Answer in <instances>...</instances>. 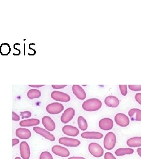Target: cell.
Segmentation results:
<instances>
[{
	"instance_id": "cell-3",
	"label": "cell",
	"mask_w": 141,
	"mask_h": 159,
	"mask_svg": "<svg viewBox=\"0 0 141 159\" xmlns=\"http://www.w3.org/2000/svg\"><path fill=\"white\" fill-rule=\"evenodd\" d=\"M90 153L95 157H101L104 155V149L101 146L96 143H91L88 146Z\"/></svg>"
},
{
	"instance_id": "cell-15",
	"label": "cell",
	"mask_w": 141,
	"mask_h": 159,
	"mask_svg": "<svg viewBox=\"0 0 141 159\" xmlns=\"http://www.w3.org/2000/svg\"><path fill=\"white\" fill-rule=\"evenodd\" d=\"M104 102L106 106L111 108H117L119 105V100L117 97L113 96H107Z\"/></svg>"
},
{
	"instance_id": "cell-33",
	"label": "cell",
	"mask_w": 141,
	"mask_h": 159,
	"mask_svg": "<svg viewBox=\"0 0 141 159\" xmlns=\"http://www.w3.org/2000/svg\"><path fill=\"white\" fill-rule=\"evenodd\" d=\"M52 87L53 89H61L67 87V85H52Z\"/></svg>"
},
{
	"instance_id": "cell-23",
	"label": "cell",
	"mask_w": 141,
	"mask_h": 159,
	"mask_svg": "<svg viewBox=\"0 0 141 159\" xmlns=\"http://www.w3.org/2000/svg\"><path fill=\"white\" fill-rule=\"evenodd\" d=\"M41 95V91L37 89H31L28 91L27 93V97L30 100H33L34 98H40Z\"/></svg>"
},
{
	"instance_id": "cell-37",
	"label": "cell",
	"mask_w": 141,
	"mask_h": 159,
	"mask_svg": "<svg viewBox=\"0 0 141 159\" xmlns=\"http://www.w3.org/2000/svg\"><path fill=\"white\" fill-rule=\"evenodd\" d=\"M137 153L138 154V155L141 157V148H138L137 149Z\"/></svg>"
},
{
	"instance_id": "cell-28",
	"label": "cell",
	"mask_w": 141,
	"mask_h": 159,
	"mask_svg": "<svg viewBox=\"0 0 141 159\" xmlns=\"http://www.w3.org/2000/svg\"><path fill=\"white\" fill-rule=\"evenodd\" d=\"M128 88L133 91H141V85H129Z\"/></svg>"
},
{
	"instance_id": "cell-21",
	"label": "cell",
	"mask_w": 141,
	"mask_h": 159,
	"mask_svg": "<svg viewBox=\"0 0 141 159\" xmlns=\"http://www.w3.org/2000/svg\"><path fill=\"white\" fill-rule=\"evenodd\" d=\"M40 123V120L37 119L25 120L20 122V125L21 127H32L38 125Z\"/></svg>"
},
{
	"instance_id": "cell-29",
	"label": "cell",
	"mask_w": 141,
	"mask_h": 159,
	"mask_svg": "<svg viewBox=\"0 0 141 159\" xmlns=\"http://www.w3.org/2000/svg\"><path fill=\"white\" fill-rule=\"evenodd\" d=\"M20 115L21 116V118L24 119H28L31 116V113L30 111H23V112H21Z\"/></svg>"
},
{
	"instance_id": "cell-30",
	"label": "cell",
	"mask_w": 141,
	"mask_h": 159,
	"mask_svg": "<svg viewBox=\"0 0 141 159\" xmlns=\"http://www.w3.org/2000/svg\"><path fill=\"white\" fill-rule=\"evenodd\" d=\"M104 159H116L115 157L113 156V154L110 152H107L104 155Z\"/></svg>"
},
{
	"instance_id": "cell-34",
	"label": "cell",
	"mask_w": 141,
	"mask_h": 159,
	"mask_svg": "<svg viewBox=\"0 0 141 159\" xmlns=\"http://www.w3.org/2000/svg\"><path fill=\"white\" fill-rule=\"evenodd\" d=\"M20 143V140L17 139H14L12 140V146H15Z\"/></svg>"
},
{
	"instance_id": "cell-5",
	"label": "cell",
	"mask_w": 141,
	"mask_h": 159,
	"mask_svg": "<svg viewBox=\"0 0 141 159\" xmlns=\"http://www.w3.org/2000/svg\"><path fill=\"white\" fill-rule=\"evenodd\" d=\"M64 107L62 104L59 102H54L48 104L46 107V110L48 113L56 114L61 113L64 110Z\"/></svg>"
},
{
	"instance_id": "cell-7",
	"label": "cell",
	"mask_w": 141,
	"mask_h": 159,
	"mask_svg": "<svg viewBox=\"0 0 141 159\" xmlns=\"http://www.w3.org/2000/svg\"><path fill=\"white\" fill-rule=\"evenodd\" d=\"M51 97L53 100L61 102H67L70 101V96L61 91H54L51 93Z\"/></svg>"
},
{
	"instance_id": "cell-38",
	"label": "cell",
	"mask_w": 141,
	"mask_h": 159,
	"mask_svg": "<svg viewBox=\"0 0 141 159\" xmlns=\"http://www.w3.org/2000/svg\"><path fill=\"white\" fill-rule=\"evenodd\" d=\"M15 159H21V158L20 157H16L15 158Z\"/></svg>"
},
{
	"instance_id": "cell-12",
	"label": "cell",
	"mask_w": 141,
	"mask_h": 159,
	"mask_svg": "<svg viewBox=\"0 0 141 159\" xmlns=\"http://www.w3.org/2000/svg\"><path fill=\"white\" fill-rule=\"evenodd\" d=\"M20 151L23 159H29L31 156L30 148L26 142H22L20 145Z\"/></svg>"
},
{
	"instance_id": "cell-16",
	"label": "cell",
	"mask_w": 141,
	"mask_h": 159,
	"mask_svg": "<svg viewBox=\"0 0 141 159\" xmlns=\"http://www.w3.org/2000/svg\"><path fill=\"white\" fill-rule=\"evenodd\" d=\"M72 90L74 95L79 100H84L85 99L86 93L84 90V89H82L80 85H73L72 87Z\"/></svg>"
},
{
	"instance_id": "cell-2",
	"label": "cell",
	"mask_w": 141,
	"mask_h": 159,
	"mask_svg": "<svg viewBox=\"0 0 141 159\" xmlns=\"http://www.w3.org/2000/svg\"><path fill=\"white\" fill-rule=\"evenodd\" d=\"M117 143L116 135L112 131L108 132L104 139V146L106 150H111L115 148Z\"/></svg>"
},
{
	"instance_id": "cell-10",
	"label": "cell",
	"mask_w": 141,
	"mask_h": 159,
	"mask_svg": "<svg viewBox=\"0 0 141 159\" xmlns=\"http://www.w3.org/2000/svg\"><path fill=\"white\" fill-rule=\"evenodd\" d=\"M75 113V111L73 108H68L66 109L61 116V122L64 124L68 123L73 119Z\"/></svg>"
},
{
	"instance_id": "cell-35",
	"label": "cell",
	"mask_w": 141,
	"mask_h": 159,
	"mask_svg": "<svg viewBox=\"0 0 141 159\" xmlns=\"http://www.w3.org/2000/svg\"><path fill=\"white\" fill-rule=\"evenodd\" d=\"M68 159H86L83 157H81V156H73V157H71L69 158H68Z\"/></svg>"
},
{
	"instance_id": "cell-26",
	"label": "cell",
	"mask_w": 141,
	"mask_h": 159,
	"mask_svg": "<svg viewBox=\"0 0 141 159\" xmlns=\"http://www.w3.org/2000/svg\"><path fill=\"white\" fill-rule=\"evenodd\" d=\"M40 159H54L53 157L50 152H43L41 153L40 156Z\"/></svg>"
},
{
	"instance_id": "cell-4",
	"label": "cell",
	"mask_w": 141,
	"mask_h": 159,
	"mask_svg": "<svg viewBox=\"0 0 141 159\" xmlns=\"http://www.w3.org/2000/svg\"><path fill=\"white\" fill-rule=\"evenodd\" d=\"M58 142L60 144L65 146L67 147H78L81 144V142L78 139L69 138L67 137H61Z\"/></svg>"
},
{
	"instance_id": "cell-19",
	"label": "cell",
	"mask_w": 141,
	"mask_h": 159,
	"mask_svg": "<svg viewBox=\"0 0 141 159\" xmlns=\"http://www.w3.org/2000/svg\"><path fill=\"white\" fill-rule=\"evenodd\" d=\"M128 116L133 121H141V110L132 108L128 111Z\"/></svg>"
},
{
	"instance_id": "cell-24",
	"label": "cell",
	"mask_w": 141,
	"mask_h": 159,
	"mask_svg": "<svg viewBox=\"0 0 141 159\" xmlns=\"http://www.w3.org/2000/svg\"><path fill=\"white\" fill-rule=\"evenodd\" d=\"M78 125L80 130L82 131H85L88 129V123L84 117L79 116L78 118Z\"/></svg>"
},
{
	"instance_id": "cell-18",
	"label": "cell",
	"mask_w": 141,
	"mask_h": 159,
	"mask_svg": "<svg viewBox=\"0 0 141 159\" xmlns=\"http://www.w3.org/2000/svg\"><path fill=\"white\" fill-rule=\"evenodd\" d=\"M16 136L23 140H27L31 137V132L29 130L25 128H18L15 132Z\"/></svg>"
},
{
	"instance_id": "cell-25",
	"label": "cell",
	"mask_w": 141,
	"mask_h": 159,
	"mask_svg": "<svg viewBox=\"0 0 141 159\" xmlns=\"http://www.w3.org/2000/svg\"><path fill=\"white\" fill-rule=\"evenodd\" d=\"M0 52L2 55H8L10 52V47L8 44H3L0 47Z\"/></svg>"
},
{
	"instance_id": "cell-14",
	"label": "cell",
	"mask_w": 141,
	"mask_h": 159,
	"mask_svg": "<svg viewBox=\"0 0 141 159\" xmlns=\"http://www.w3.org/2000/svg\"><path fill=\"white\" fill-rule=\"evenodd\" d=\"M42 125L45 127V129L49 131H53L55 129L56 125L51 117L48 116H45L42 119Z\"/></svg>"
},
{
	"instance_id": "cell-17",
	"label": "cell",
	"mask_w": 141,
	"mask_h": 159,
	"mask_svg": "<svg viewBox=\"0 0 141 159\" xmlns=\"http://www.w3.org/2000/svg\"><path fill=\"white\" fill-rule=\"evenodd\" d=\"M81 136L86 139H101L104 136L101 133L98 131H85Z\"/></svg>"
},
{
	"instance_id": "cell-6",
	"label": "cell",
	"mask_w": 141,
	"mask_h": 159,
	"mask_svg": "<svg viewBox=\"0 0 141 159\" xmlns=\"http://www.w3.org/2000/svg\"><path fill=\"white\" fill-rule=\"evenodd\" d=\"M114 120L116 124L120 127H127L130 124L129 117L124 113L117 114L115 116Z\"/></svg>"
},
{
	"instance_id": "cell-20",
	"label": "cell",
	"mask_w": 141,
	"mask_h": 159,
	"mask_svg": "<svg viewBox=\"0 0 141 159\" xmlns=\"http://www.w3.org/2000/svg\"><path fill=\"white\" fill-rule=\"evenodd\" d=\"M126 144L130 148L141 147V137H133L129 139Z\"/></svg>"
},
{
	"instance_id": "cell-13",
	"label": "cell",
	"mask_w": 141,
	"mask_h": 159,
	"mask_svg": "<svg viewBox=\"0 0 141 159\" xmlns=\"http://www.w3.org/2000/svg\"><path fill=\"white\" fill-rule=\"evenodd\" d=\"M62 132L68 136L76 137L79 134V130L78 128L72 125L64 126L62 127Z\"/></svg>"
},
{
	"instance_id": "cell-27",
	"label": "cell",
	"mask_w": 141,
	"mask_h": 159,
	"mask_svg": "<svg viewBox=\"0 0 141 159\" xmlns=\"http://www.w3.org/2000/svg\"><path fill=\"white\" fill-rule=\"evenodd\" d=\"M119 89L121 93V94L124 96L127 95L128 90H127V85H119Z\"/></svg>"
},
{
	"instance_id": "cell-1",
	"label": "cell",
	"mask_w": 141,
	"mask_h": 159,
	"mask_svg": "<svg viewBox=\"0 0 141 159\" xmlns=\"http://www.w3.org/2000/svg\"><path fill=\"white\" fill-rule=\"evenodd\" d=\"M101 101L97 98L88 99L82 104V108L88 112H94L101 108Z\"/></svg>"
},
{
	"instance_id": "cell-32",
	"label": "cell",
	"mask_w": 141,
	"mask_h": 159,
	"mask_svg": "<svg viewBox=\"0 0 141 159\" xmlns=\"http://www.w3.org/2000/svg\"><path fill=\"white\" fill-rule=\"evenodd\" d=\"M135 98L137 102L141 105V93H136Z\"/></svg>"
},
{
	"instance_id": "cell-31",
	"label": "cell",
	"mask_w": 141,
	"mask_h": 159,
	"mask_svg": "<svg viewBox=\"0 0 141 159\" xmlns=\"http://www.w3.org/2000/svg\"><path fill=\"white\" fill-rule=\"evenodd\" d=\"M20 117L15 112H12V120L14 121H20Z\"/></svg>"
},
{
	"instance_id": "cell-36",
	"label": "cell",
	"mask_w": 141,
	"mask_h": 159,
	"mask_svg": "<svg viewBox=\"0 0 141 159\" xmlns=\"http://www.w3.org/2000/svg\"><path fill=\"white\" fill-rule=\"evenodd\" d=\"M29 86L31 87H34V88H40V87L44 86V85H29Z\"/></svg>"
},
{
	"instance_id": "cell-9",
	"label": "cell",
	"mask_w": 141,
	"mask_h": 159,
	"mask_svg": "<svg viewBox=\"0 0 141 159\" xmlns=\"http://www.w3.org/2000/svg\"><path fill=\"white\" fill-rule=\"evenodd\" d=\"M33 130L37 134H39L41 136L44 137L46 139L54 142L55 140V138L54 136L51 133L50 131L46 130L44 129H42L40 127H34L33 128Z\"/></svg>"
},
{
	"instance_id": "cell-11",
	"label": "cell",
	"mask_w": 141,
	"mask_h": 159,
	"mask_svg": "<svg viewBox=\"0 0 141 159\" xmlns=\"http://www.w3.org/2000/svg\"><path fill=\"white\" fill-rule=\"evenodd\" d=\"M99 127L102 130H111L113 127V121L110 118L102 119L99 122Z\"/></svg>"
},
{
	"instance_id": "cell-22",
	"label": "cell",
	"mask_w": 141,
	"mask_h": 159,
	"mask_svg": "<svg viewBox=\"0 0 141 159\" xmlns=\"http://www.w3.org/2000/svg\"><path fill=\"white\" fill-rule=\"evenodd\" d=\"M134 150L132 148H118L115 150V154L117 156H122L125 155H130L134 153Z\"/></svg>"
},
{
	"instance_id": "cell-8",
	"label": "cell",
	"mask_w": 141,
	"mask_h": 159,
	"mask_svg": "<svg viewBox=\"0 0 141 159\" xmlns=\"http://www.w3.org/2000/svg\"><path fill=\"white\" fill-rule=\"evenodd\" d=\"M52 153L58 156L67 157L70 155V152L67 148L60 145H55L52 148Z\"/></svg>"
}]
</instances>
